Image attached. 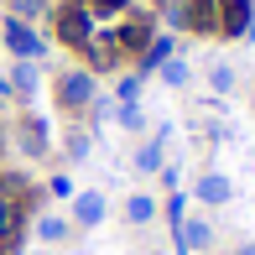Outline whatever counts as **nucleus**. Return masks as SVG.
Returning <instances> with one entry per match:
<instances>
[{
    "label": "nucleus",
    "mask_w": 255,
    "mask_h": 255,
    "mask_svg": "<svg viewBox=\"0 0 255 255\" xmlns=\"http://www.w3.org/2000/svg\"><path fill=\"white\" fill-rule=\"evenodd\" d=\"M120 125H125V130H146V115H141V104H120Z\"/></svg>",
    "instance_id": "nucleus-21"
},
{
    "label": "nucleus",
    "mask_w": 255,
    "mask_h": 255,
    "mask_svg": "<svg viewBox=\"0 0 255 255\" xmlns=\"http://www.w3.org/2000/svg\"><path fill=\"white\" fill-rule=\"evenodd\" d=\"M21 151H26V156H47V125H42L37 115L21 120Z\"/></svg>",
    "instance_id": "nucleus-11"
},
{
    "label": "nucleus",
    "mask_w": 255,
    "mask_h": 255,
    "mask_svg": "<svg viewBox=\"0 0 255 255\" xmlns=\"http://www.w3.org/2000/svg\"><path fill=\"white\" fill-rule=\"evenodd\" d=\"M161 146H167V130H156L151 141L135 151V167H141V172H161Z\"/></svg>",
    "instance_id": "nucleus-16"
},
{
    "label": "nucleus",
    "mask_w": 255,
    "mask_h": 255,
    "mask_svg": "<svg viewBox=\"0 0 255 255\" xmlns=\"http://www.w3.org/2000/svg\"><path fill=\"white\" fill-rule=\"evenodd\" d=\"M250 104H255V94H250Z\"/></svg>",
    "instance_id": "nucleus-26"
},
{
    "label": "nucleus",
    "mask_w": 255,
    "mask_h": 255,
    "mask_svg": "<svg viewBox=\"0 0 255 255\" xmlns=\"http://www.w3.org/2000/svg\"><path fill=\"white\" fill-rule=\"evenodd\" d=\"M250 31H255L250 0H219V37H250Z\"/></svg>",
    "instance_id": "nucleus-5"
},
{
    "label": "nucleus",
    "mask_w": 255,
    "mask_h": 255,
    "mask_svg": "<svg viewBox=\"0 0 255 255\" xmlns=\"http://www.w3.org/2000/svg\"><path fill=\"white\" fill-rule=\"evenodd\" d=\"M84 10L94 21H120V16H130V0H84Z\"/></svg>",
    "instance_id": "nucleus-17"
},
{
    "label": "nucleus",
    "mask_w": 255,
    "mask_h": 255,
    "mask_svg": "<svg viewBox=\"0 0 255 255\" xmlns=\"http://www.w3.org/2000/svg\"><path fill=\"white\" fill-rule=\"evenodd\" d=\"M94 26H99V21L89 16V10H84V0H68V5L57 10V37H63V42H68L73 52L84 47L89 37H94Z\"/></svg>",
    "instance_id": "nucleus-3"
},
{
    "label": "nucleus",
    "mask_w": 255,
    "mask_h": 255,
    "mask_svg": "<svg viewBox=\"0 0 255 255\" xmlns=\"http://www.w3.org/2000/svg\"><path fill=\"white\" fill-rule=\"evenodd\" d=\"M47 193H52V198H73V182H68V177H52Z\"/></svg>",
    "instance_id": "nucleus-23"
},
{
    "label": "nucleus",
    "mask_w": 255,
    "mask_h": 255,
    "mask_svg": "<svg viewBox=\"0 0 255 255\" xmlns=\"http://www.w3.org/2000/svg\"><path fill=\"white\" fill-rule=\"evenodd\" d=\"M208 84H214V94H229V89H235V68L214 63V68H208Z\"/></svg>",
    "instance_id": "nucleus-19"
},
{
    "label": "nucleus",
    "mask_w": 255,
    "mask_h": 255,
    "mask_svg": "<svg viewBox=\"0 0 255 255\" xmlns=\"http://www.w3.org/2000/svg\"><path fill=\"white\" fill-rule=\"evenodd\" d=\"M78 52H84L89 73H99V68H115V63H120V47H115V31H99V26H94V37H89V42H84Z\"/></svg>",
    "instance_id": "nucleus-6"
},
{
    "label": "nucleus",
    "mask_w": 255,
    "mask_h": 255,
    "mask_svg": "<svg viewBox=\"0 0 255 255\" xmlns=\"http://www.w3.org/2000/svg\"><path fill=\"white\" fill-rule=\"evenodd\" d=\"M182 26L198 37H219V0H188L182 5Z\"/></svg>",
    "instance_id": "nucleus-7"
},
{
    "label": "nucleus",
    "mask_w": 255,
    "mask_h": 255,
    "mask_svg": "<svg viewBox=\"0 0 255 255\" xmlns=\"http://www.w3.org/2000/svg\"><path fill=\"white\" fill-rule=\"evenodd\" d=\"M156 255H161V250H156Z\"/></svg>",
    "instance_id": "nucleus-27"
},
{
    "label": "nucleus",
    "mask_w": 255,
    "mask_h": 255,
    "mask_svg": "<svg viewBox=\"0 0 255 255\" xmlns=\"http://www.w3.org/2000/svg\"><path fill=\"white\" fill-rule=\"evenodd\" d=\"M193 193H198V203L219 208V203H229V198H235V182H229L224 172H203V177H198V188H193Z\"/></svg>",
    "instance_id": "nucleus-9"
},
{
    "label": "nucleus",
    "mask_w": 255,
    "mask_h": 255,
    "mask_svg": "<svg viewBox=\"0 0 255 255\" xmlns=\"http://www.w3.org/2000/svg\"><path fill=\"white\" fill-rule=\"evenodd\" d=\"M0 37H5V47L16 52L21 63H37V57L47 52L42 31H31V21H21V16H5V21H0Z\"/></svg>",
    "instance_id": "nucleus-2"
},
{
    "label": "nucleus",
    "mask_w": 255,
    "mask_h": 255,
    "mask_svg": "<svg viewBox=\"0 0 255 255\" xmlns=\"http://www.w3.org/2000/svg\"><path fill=\"white\" fill-rule=\"evenodd\" d=\"M161 78H167L172 89H182L188 84V63H182V57H167V63H161Z\"/></svg>",
    "instance_id": "nucleus-20"
},
{
    "label": "nucleus",
    "mask_w": 255,
    "mask_h": 255,
    "mask_svg": "<svg viewBox=\"0 0 255 255\" xmlns=\"http://www.w3.org/2000/svg\"><path fill=\"white\" fill-rule=\"evenodd\" d=\"M57 104H63L68 115L89 110V104H94V73H89V68H68V73H57Z\"/></svg>",
    "instance_id": "nucleus-1"
},
{
    "label": "nucleus",
    "mask_w": 255,
    "mask_h": 255,
    "mask_svg": "<svg viewBox=\"0 0 255 255\" xmlns=\"http://www.w3.org/2000/svg\"><path fill=\"white\" fill-rule=\"evenodd\" d=\"M172 235H177V255H193V250H208V245H214L208 219H177V224H172Z\"/></svg>",
    "instance_id": "nucleus-8"
},
{
    "label": "nucleus",
    "mask_w": 255,
    "mask_h": 255,
    "mask_svg": "<svg viewBox=\"0 0 255 255\" xmlns=\"http://www.w3.org/2000/svg\"><path fill=\"white\" fill-rule=\"evenodd\" d=\"M73 224H84V229L104 224V193H73Z\"/></svg>",
    "instance_id": "nucleus-10"
},
{
    "label": "nucleus",
    "mask_w": 255,
    "mask_h": 255,
    "mask_svg": "<svg viewBox=\"0 0 255 255\" xmlns=\"http://www.w3.org/2000/svg\"><path fill=\"white\" fill-rule=\"evenodd\" d=\"M167 57H172V37H151V42L141 47V73H156Z\"/></svg>",
    "instance_id": "nucleus-14"
},
{
    "label": "nucleus",
    "mask_w": 255,
    "mask_h": 255,
    "mask_svg": "<svg viewBox=\"0 0 255 255\" xmlns=\"http://www.w3.org/2000/svg\"><path fill=\"white\" fill-rule=\"evenodd\" d=\"M68 235H73V224H68L63 214H42L37 219V240H42V245H63Z\"/></svg>",
    "instance_id": "nucleus-13"
},
{
    "label": "nucleus",
    "mask_w": 255,
    "mask_h": 255,
    "mask_svg": "<svg viewBox=\"0 0 255 255\" xmlns=\"http://www.w3.org/2000/svg\"><path fill=\"white\" fill-rule=\"evenodd\" d=\"M151 219H156V198L151 193H130V198H125V224L141 229V224H151Z\"/></svg>",
    "instance_id": "nucleus-12"
},
{
    "label": "nucleus",
    "mask_w": 255,
    "mask_h": 255,
    "mask_svg": "<svg viewBox=\"0 0 255 255\" xmlns=\"http://www.w3.org/2000/svg\"><path fill=\"white\" fill-rule=\"evenodd\" d=\"M10 16H21V21H42V16H47V0H10Z\"/></svg>",
    "instance_id": "nucleus-18"
},
{
    "label": "nucleus",
    "mask_w": 255,
    "mask_h": 255,
    "mask_svg": "<svg viewBox=\"0 0 255 255\" xmlns=\"http://www.w3.org/2000/svg\"><path fill=\"white\" fill-rule=\"evenodd\" d=\"M115 47H120V57H141V47H146V42H151L156 37V26H151V16H120V21H115Z\"/></svg>",
    "instance_id": "nucleus-4"
},
{
    "label": "nucleus",
    "mask_w": 255,
    "mask_h": 255,
    "mask_svg": "<svg viewBox=\"0 0 255 255\" xmlns=\"http://www.w3.org/2000/svg\"><path fill=\"white\" fill-rule=\"evenodd\" d=\"M10 94H16V99L37 94V63H16V68H10Z\"/></svg>",
    "instance_id": "nucleus-15"
},
{
    "label": "nucleus",
    "mask_w": 255,
    "mask_h": 255,
    "mask_svg": "<svg viewBox=\"0 0 255 255\" xmlns=\"http://www.w3.org/2000/svg\"><path fill=\"white\" fill-rule=\"evenodd\" d=\"M0 156H5V125H0Z\"/></svg>",
    "instance_id": "nucleus-25"
},
{
    "label": "nucleus",
    "mask_w": 255,
    "mask_h": 255,
    "mask_svg": "<svg viewBox=\"0 0 255 255\" xmlns=\"http://www.w3.org/2000/svg\"><path fill=\"white\" fill-rule=\"evenodd\" d=\"M235 255H255V245H240V250H235Z\"/></svg>",
    "instance_id": "nucleus-24"
},
{
    "label": "nucleus",
    "mask_w": 255,
    "mask_h": 255,
    "mask_svg": "<svg viewBox=\"0 0 255 255\" xmlns=\"http://www.w3.org/2000/svg\"><path fill=\"white\" fill-rule=\"evenodd\" d=\"M68 156H73V161H84V156H89V135H84V130L68 135Z\"/></svg>",
    "instance_id": "nucleus-22"
}]
</instances>
